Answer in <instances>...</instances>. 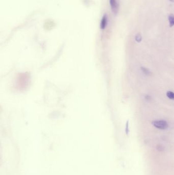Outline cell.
<instances>
[{
  "instance_id": "8992f818",
  "label": "cell",
  "mask_w": 174,
  "mask_h": 175,
  "mask_svg": "<svg viewBox=\"0 0 174 175\" xmlns=\"http://www.w3.org/2000/svg\"><path fill=\"white\" fill-rule=\"evenodd\" d=\"M167 97H168V98L174 100V93H173V92H167Z\"/></svg>"
},
{
  "instance_id": "52a82bcc",
  "label": "cell",
  "mask_w": 174,
  "mask_h": 175,
  "mask_svg": "<svg viewBox=\"0 0 174 175\" xmlns=\"http://www.w3.org/2000/svg\"><path fill=\"white\" fill-rule=\"evenodd\" d=\"M135 41H136L138 43H140L142 40V37L141 34L140 33H138L135 35Z\"/></svg>"
},
{
  "instance_id": "277c9868",
  "label": "cell",
  "mask_w": 174,
  "mask_h": 175,
  "mask_svg": "<svg viewBox=\"0 0 174 175\" xmlns=\"http://www.w3.org/2000/svg\"><path fill=\"white\" fill-rule=\"evenodd\" d=\"M168 21L170 23V26L171 27L174 26V15L171 14L168 16Z\"/></svg>"
},
{
  "instance_id": "30bf717a",
  "label": "cell",
  "mask_w": 174,
  "mask_h": 175,
  "mask_svg": "<svg viewBox=\"0 0 174 175\" xmlns=\"http://www.w3.org/2000/svg\"><path fill=\"white\" fill-rule=\"evenodd\" d=\"M170 1L172 2H174V0H170Z\"/></svg>"
},
{
  "instance_id": "5b68a950",
  "label": "cell",
  "mask_w": 174,
  "mask_h": 175,
  "mask_svg": "<svg viewBox=\"0 0 174 175\" xmlns=\"http://www.w3.org/2000/svg\"><path fill=\"white\" fill-rule=\"evenodd\" d=\"M141 69L143 73L145 74V75L149 76V75H151V74H152L151 72H150V71L147 68L143 67H142Z\"/></svg>"
},
{
  "instance_id": "3957f363",
  "label": "cell",
  "mask_w": 174,
  "mask_h": 175,
  "mask_svg": "<svg viewBox=\"0 0 174 175\" xmlns=\"http://www.w3.org/2000/svg\"><path fill=\"white\" fill-rule=\"evenodd\" d=\"M107 23H108V16L107 15H104L101 20V23H100V28L101 29H105L107 26Z\"/></svg>"
},
{
  "instance_id": "ba28073f",
  "label": "cell",
  "mask_w": 174,
  "mask_h": 175,
  "mask_svg": "<svg viewBox=\"0 0 174 175\" xmlns=\"http://www.w3.org/2000/svg\"><path fill=\"white\" fill-rule=\"evenodd\" d=\"M125 132H126V133L127 135H128V134H129V121H127V123H126V129H125Z\"/></svg>"
},
{
  "instance_id": "9c48e42d",
  "label": "cell",
  "mask_w": 174,
  "mask_h": 175,
  "mask_svg": "<svg viewBox=\"0 0 174 175\" xmlns=\"http://www.w3.org/2000/svg\"><path fill=\"white\" fill-rule=\"evenodd\" d=\"M146 100H150L151 99V98L150 96H146Z\"/></svg>"
},
{
  "instance_id": "6da1fadb",
  "label": "cell",
  "mask_w": 174,
  "mask_h": 175,
  "mask_svg": "<svg viewBox=\"0 0 174 175\" xmlns=\"http://www.w3.org/2000/svg\"><path fill=\"white\" fill-rule=\"evenodd\" d=\"M152 124L155 128L160 129H167L168 127V122L163 120L153 121Z\"/></svg>"
},
{
  "instance_id": "7a4b0ae2",
  "label": "cell",
  "mask_w": 174,
  "mask_h": 175,
  "mask_svg": "<svg viewBox=\"0 0 174 175\" xmlns=\"http://www.w3.org/2000/svg\"><path fill=\"white\" fill-rule=\"evenodd\" d=\"M111 11L114 15H117L119 9V5L117 0H109Z\"/></svg>"
}]
</instances>
